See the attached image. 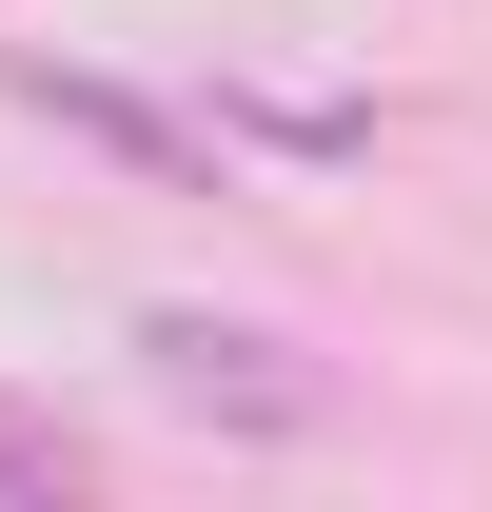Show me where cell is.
<instances>
[{
  "mask_svg": "<svg viewBox=\"0 0 492 512\" xmlns=\"http://www.w3.org/2000/svg\"><path fill=\"white\" fill-rule=\"evenodd\" d=\"M138 375H158V414H197V434H335V375H315L296 335L256 316H138Z\"/></svg>",
  "mask_w": 492,
  "mask_h": 512,
  "instance_id": "6da1fadb",
  "label": "cell"
},
{
  "mask_svg": "<svg viewBox=\"0 0 492 512\" xmlns=\"http://www.w3.org/2000/svg\"><path fill=\"white\" fill-rule=\"evenodd\" d=\"M0 99H20V119H60V138H99V158H119V178H158V197H237V178H217V138H197V119H158L138 79H79V60H0Z\"/></svg>",
  "mask_w": 492,
  "mask_h": 512,
  "instance_id": "7a4b0ae2",
  "label": "cell"
},
{
  "mask_svg": "<svg viewBox=\"0 0 492 512\" xmlns=\"http://www.w3.org/2000/svg\"><path fill=\"white\" fill-rule=\"evenodd\" d=\"M79 493H99L79 414H20V394H0V512H79Z\"/></svg>",
  "mask_w": 492,
  "mask_h": 512,
  "instance_id": "3957f363",
  "label": "cell"
}]
</instances>
